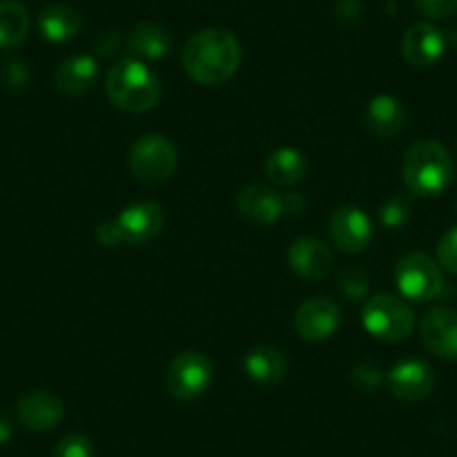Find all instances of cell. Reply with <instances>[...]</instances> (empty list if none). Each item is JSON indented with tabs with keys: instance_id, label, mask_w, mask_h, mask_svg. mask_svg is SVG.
<instances>
[{
	"instance_id": "cell-1",
	"label": "cell",
	"mask_w": 457,
	"mask_h": 457,
	"mask_svg": "<svg viewBox=\"0 0 457 457\" xmlns=\"http://www.w3.org/2000/svg\"><path fill=\"white\" fill-rule=\"evenodd\" d=\"M243 63L240 41L222 28H209L187 41L182 65L193 81L202 86H220L238 72Z\"/></svg>"
},
{
	"instance_id": "cell-2",
	"label": "cell",
	"mask_w": 457,
	"mask_h": 457,
	"mask_svg": "<svg viewBox=\"0 0 457 457\" xmlns=\"http://www.w3.org/2000/svg\"><path fill=\"white\" fill-rule=\"evenodd\" d=\"M105 95L124 112H146L162 96L160 77L139 59H121L105 74Z\"/></svg>"
},
{
	"instance_id": "cell-3",
	"label": "cell",
	"mask_w": 457,
	"mask_h": 457,
	"mask_svg": "<svg viewBox=\"0 0 457 457\" xmlns=\"http://www.w3.org/2000/svg\"><path fill=\"white\" fill-rule=\"evenodd\" d=\"M402 175L408 191L433 197L451 187L455 164L444 144L435 139H420L403 155Z\"/></svg>"
},
{
	"instance_id": "cell-4",
	"label": "cell",
	"mask_w": 457,
	"mask_h": 457,
	"mask_svg": "<svg viewBox=\"0 0 457 457\" xmlns=\"http://www.w3.org/2000/svg\"><path fill=\"white\" fill-rule=\"evenodd\" d=\"M363 325L372 337L388 343H399L411 337L415 328V316L403 298L393 294H375L368 298L361 312Z\"/></svg>"
},
{
	"instance_id": "cell-5",
	"label": "cell",
	"mask_w": 457,
	"mask_h": 457,
	"mask_svg": "<svg viewBox=\"0 0 457 457\" xmlns=\"http://www.w3.org/2000/svg\"><path fill=\"white\" fill-rule=\"evenodd\" d=\"M130 173L144 184H162L178 169V148L164 135H144L130 146Z\"/></svg>"
},
{
	"instance_id": "cell-6",
	"label": "cell",
	"mask_w": 457,
	"mask_h": 457,
	"mask_svg": "<svg viewBox=\"0 0 457 457\" xmlns=\"http://www.w3.org/2000/svg\"><path fill=\"white\" fill-rule=\"evenodd\" d=\"M395 283L403 298L415 303L433 301L444 289V278L439 265L421 252L406 253L395 267Z\"/></svg>"
},
{
	"instance_id": "cell-7",
	"label": "cell",
	"mask_w": 457,
	"mask_h": 457,
	"mask_svg": "<svg viewBox=\"0 0 457 457\" xmlns=\"http://www.w3.org/2000/svg\"><path fill=\"white\" fill-rule=\"evenodd\" d=\"M213 381V363L206 354L188 350L179 353L166 370V388L179 402L200 399Z\"/></svg>"
},
{
	"instance_id": "cell-8",
	"label": "cell",
	"mask_w": 457,
	"mask_h": 457,
	"mask_svg": "<svg viewBox=\"0 0 457 457\" xmlns=\"http://www.w3.org/2000/svg\"><path fill=\"white\" fill-rule=\"evenodd\" d=\"M117 228L121 234V243L126 245H146L164 228L166 215L157 202H135L121 211L117 218Z\"/></svg>"
},
{
	"instance_id": "cell-9",
	"label": "cell",
	"mask_w": 457,
	"mask_h": 457,
	"mask_svg": "<svg viewBox=\"0 0 457 457\" xmlns=\"http://www.w3.org/2000/svg\"><path fill=\"white\" fill-rule=\"evenodd\" d=\"M341 325V307L328 296H312L298 307L294 328L305 341H328Z\"/></svg>"
},
{
	"instance_id": "cell-10",
	"label": "cell",
	"mask_w": 457,
	"mask_h": 457,
	"mask_svg": "<svg viewBox=\"0 0 457 457\" xmlns=\"http://www.w3.org/2000/svg\"><path fill=\"white\" fill-rule=\"evenodd\" d=\"M329 236L341 252L361 253L372 243V222L359 206H341L329 215Z\"/></svg>"
},
{
	"instance_id": "cell-11",
	"label": "cell",
	"mask_w": 457,
	"mask_h": 457,
	"mask_svg": "<svg viewBox=\"0 0 457 457\" xmlns=\"http://www.w3.org/2000/svg\"><path fill=\"white\" fill-rule=\"evenodd\" d=\"M16 412H19V420L25 428L34 430V433H46V430L56 428L61 424L65 415V406L56 393L37 388L21 395L19 403H16Z\"/></svg>"
},
{
	"instance_id": "cell-12",
	"label": "cell",
	"mask_w": 457,
	"mask_h": 457,
	"mask_svg": "<svg viewBox=\"0 0 457 457\" xmlns=\"http://www.w3.org/2000/svg\"><path fill=\"white\" fill-rule=\"evenodd\" d=\"M421 341L439 359H457V310L437 305L421 319Z\"/></svg>"
},
{
	"instance_id": "cell-13",
	"label": "cell",
	"mask_w": 457,
	"mask_h": 457,
	"mask_svg": "<svg viewBox=\"0 0 457 457\" xmlns=\"http://www.w3.org/2000/svg\"><path fill=\"white\" fill-rule=\"evenodd\" d=\"M390 393L402 402H421L435 388V372L420 359H403L388 375Z\"/></svg>"
},
{
	"instance_id": "cell-14",
	"label": "cell",
	"mask_w": 457,
	"mask_h": 457,
	"mask_svg": "<svg viewBox=\"0 0 457 457\" xmlns=\"http://www.w3.org/2000/svg\"><path fill=\"white\" fill-rule=\"evenodd\" d=\"M446 50V37L430 23H415L403 32L402 54L412 68H430Z\"/></svg>"
},
{
	"instance_id": "cell-15",
	"label": "cell",
	"mask_w": 457,
	"mask_h": 457,
	"mask_svg": "<svg viewBox=\"0 0 457 457\" xmlns=\"http://www.w3.org/2000/svg\"><path fill=\"white\" fill-rule=\"evenodd\" d=\"M289 265L301 278L323 280L332 271L334 258L328 245L314 236H301L289 245Z\"/></svg>"
},
{
	"instance_id": "cell-16",
	"label": "cell",
	"mask_w": 457,
	"mask_h": 457,
	"mask_svg": "<svg viewBox=\"0 0 457 457\" xmlns=\"http://www.w3.org/2000/svg\"><path fill=\"white\" fill-rule=\"evenodd\" d=\"M236 206L247 222L261 224V227L274 224L280 215H285L283 195H278L274 188L265 187V184L245 187L236 197Z\"/></svg>"
},
{
	"instance_id": "cell-17",
	"label": "cell",
	"mask_w": 457,
	"mask_h": 457,
	"mask_svg": "<svg viewBox=\"0 0 457 457\" xmlns=\"http://www.w3.org/2000/svg\"><path fill=\"white\" fill-rule=\"evenodd\" d=\"M408 110L403 101L395 95H379L368 104L366 126L372 135L381 139H393L406 129Z\"/></svg>"
},
{
	"instance_id": "cell-18",
	"label": "cell",
	"mask_w": 457,
	"mask_h": 457,
	"mask_svg": "<svg viewBox=\"0 0 457 457\" xmlns=\"http://www.w3.org/2000/svg\"><path fill=\"white\" fill-rule=\"evenodd\" d=\"M96 81H99V63L87 54L70 56L54 74L56 90L65 96L86 95L96 86Z\"/></svg>"
},
{
	"instance_id": "cell-19",
	"label": "cell",
	"mask_w": 457,
	"mask_h": 457,
	"mask_svg": "<svg viewBox=\"0 0 457 457\" xmlns=\"http://www.w3.org/2000/svg\"><path fill=\"white\" fill-rule=\"evenodd\" d=\"M83 28V19L74 7L65 3H54L47 5L38 14V32L50 43H68L79 37Z\"/></svg>"
},
{
	"instance_id": "cell-20",
	"label": "cell",
	"mask_w": 457,
	"mask_h": 457,
	"mask_svg": "<svg viewBox=\"0 0 457 457\" xmlns=\"http://www.w3.org/2000/svg\"><path fill=\"white\" fill-rule=\"evenodd\" d=\"M129 47L130 59L139 61H160L164 56L170 54V47H173V38L166 32L162 25L157 23H139L137 28H133V32L129 34Z\"/></svg>"
},
{
	"instance_id": "cell-21",
	"label": "cell",
	"mask_w": 457,
	"mask_h": 457,
	"mask_svg": "<svg viewBox=\"0 0 457 457\" xmlns=\"http://www.w3.org/2000/svg\"><path fill=\"white\" fill-rule=\"evenodd\" d=\"M245 372L261 386H274L287 375V359L274 345H256L243 361Z\"/></svg>"
},
{
	"instance_id": "cell-22",
	"label": "cell",
	"mask_w": 457,
	"mask_h": 457,
	"mask_svg": "<svg viewBox=\"0 0 457 457\" xmlns=\"http://www.w3.org/2000/svg\"><path fill=\"white\" fill-rule=\"evenodd\" d=\"M262 173L270 182L280 184V187H292L307 175V160L296 148H276L262 162Z\"/></svg>"
},
{
	"instance_id": "cell-23",
	"label": "cell",
	"mask_w": 457,
	"mask_h": 457,
	"mask_svg": "<svg viewBox=\"0 0 457 457\" xmlns=\"http://www.w3.org/2000/svg\"><path fill=\"white\" fill-rule=\"evenodd\" d=\"M29 34V14L19 0H0V50L23 46Z\"/></svg>"
},
{
	"instance_id": "cell-24",
	"label": "cell",
	"mask_w": 457,
	"mask_h": 457,
	"mask_svg": "<svg viewBox=\"0 0 457 457\" xmlns=\"http://www.w3.org/2000/svg\"><path fill=\"white\" fill-rule=\"evenodd\" d=\"M338 289L348 301H361L368 294V276L361 267L348 265L338 271Z\"/></svg>"
},
{
	"instance_id": "cell-25",
	"label": "cell",
	"mask_w": 457,
	"mask_h": 457,
	"mask_svg": "<svg viewBox=\"0 0 457 457\" xmlns=\"http://www.w3.org/2000/svg\"><path fill=\"white\" fill-rule=\"evenodd\" d=\"M408 218H411V200H408L406 195H399L397 193V195L388 197V200L381 204L379 220L386 228L397 231V228H402L403 224L408 222Z\"/></svg>"
},
{
	"instance_id": "cell-26",
	"label": "cell",
	"mask_w": 457,
	"mask_h": 457,
	"mask_svg": "<svg viewBox=\"0 0 457 457\" xmlns=\"http://www.w3.org/2000/svg\"><path fill=\"white\" fill-rule=\"evenodd\" d=\"M52 457H95V446L86 435H65L52 448Z\"/></svg>"
},
{
	"instance_id": "cell-27",
	"label": "cell",
	"mask_w": 457,
	"mask_h": 457,
	"mask_svg": "<svg viewBox=\"0 0 457 457\" xmlns=\"http://www.w3.org/2000/svg\"><path fill=\"white\" fill-rule=\"evenodd\" d=\"M437 265H442L451 274H457V227L448 228L446 234L439 238Z\"/></svg>"
},
{
	"instance_id": "cell-28",
	"label": "cell",
	"mask_w": 457,
	"mask_h": 457,
	"mask_svg": "<svg viewBox=\"0 0 457 457\" xmlns=\"http://www.w3.org/2000/svg\"><path fill=\"white\" fill-rule=\"evenodd\" d=\"M353 381L359 386L361 390H377L384 381V375H381L379 366L370 361H361L353 368Z\"/></svg>"
},
{
	"instance_id": "cell-29",
	"label": "cell",
	"mask_w": 457,
	"mask_h": 457,
	"mask_svg": "<svg viewBox=\"0 0 457 457\" xmlns=\"http://www.w3.org/2000/svg\"><path fill=\"white\" fill-rule=\"evenodd\" d=\"M415 7L426 19H448L457 12V0H415Z\"/></svg>"
},
{
	"instance_id": "cell-30",
	"label": "cell",
	"mask_w": 457,
	"mask_h": 457,
	"mask_svg": "<svg viewBox=\"0 0 457 457\" xmlns=\"http://www.w3.org/2000/svg\"><path fill=\"white\" fill-rule=\"evenodd\" d=\"M28 79H29V72H28V65H25L23 61H10V63L3 68V81H5V86L12 87V90L25 87Z\"/></svg>"
},
{
	"instance_id": "cell-31",
	"label": "cell",
	"mask_w": 457,
	"mask_h": 457,
	"mask_svg": "<svg viewBox=\"0 0 457 457\" xmlns=\"http://www.w3.org/2000/svg\"><path fill=\"white\" fill-rule=\"evenodd\" d=\"M337 16L343 23H354L357 25L363 16V7L359 0H341L337 7Z\"/></svg>"
},
{
	"instance_id": "cell-32",
	"label": "cell",
	"mask_w": 457,
	"mask_h": 457,
	"mask_svg": "<svg viewBox=\"0 0 457 457\" xmlns=\"http://www.w3.org/2000/svg\"><path fill=\"white\" fill-rule=\"evenodd\" d=\"M96 240H99L104 247H117V245H121V234L120 228H117V222L110 220V222L101 224V227L96 228Z\"/></svg>"
},
{
	"instance_id": "cell-33",
	"label": "cell",
	"mask_w": 457,
	"mask_h": 457,
	"mask_svg": "<svg viewBox=\"0 0 457 457\" xmlns=\"http://www.w3.org/2000/svg\"><path fill=\"white\" fill-rule=\"evenodd\" d=\"M307 206V200L303 195H298V193H285L283 195V209L285 213L289 215H296V213H303Z\"/></svg>"
},
{
	"instance_id": "cell-34",
	"label": "cell",
	"mask_w": 457,
	"mask_h": 457,
	"mask_svg": "<svg viewBox=\"0 0 457 457\" xmlns=\"http://www.w3.org/2000/svg\"><path fill=\"white\" fill-rule=\"evenodd\" d=\"M10 437H12V421H10V417L0 415V444L10 442Z\"/></svg>"
}]
</instances>
